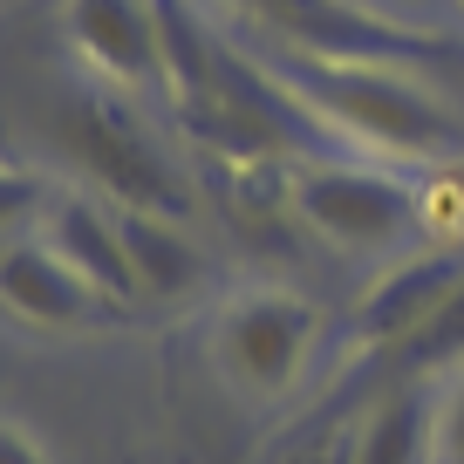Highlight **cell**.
<instances>
[{
	"mask_svg": "<svg viewBox=\"0 0 464 464\" xmlns=\"http://www.w3.org/2000/svg\"><path fill=\"white\" fill-rule=\"evenodd\" d=\"M260 62L301 96L321 137L382 150V158H410L423 171L458 150V123L396 69H342V62H307V55H260Z\"/></svg>",
	"mask_w": 464,
	"mask_h": 464,
	"instance_id": "obj_1",
	"label": "cell"
},
{
	"mask_svg": "<svg viewBox=\"0 0 464 464\" xmlns=\"http://www.w3.org/2000/svg\"><path fill=\"white\" fill-rule=\"evenodd\" d=\"M260 34H274L280 55L342 62V69H444L464 62V34L396 21L369 0H226Z\"/></svg>",
	"mask_w": 464,
	"mask_h": 464,
	"instance_id": "obj_2",
	"label": "cell"
},
{
	"mask_svg": "<svg viewBox=\"0 0 464 464\" xmlns=\"http://www.w3.org/2000/svg\"><path fill=\"white\" fill-rule=\"evenodd\" d=\"M55 144L102 191V205L185 218V205H191L185 185H178L171 158L150 144V130L137 123V110L123 102V89H75L55 110Z\"/></svg>",
	"mask_w": 464,
	"mask_h": 464,
	"instance_id": "obj_3",
	"label": "cell"
},
{
	"mask_svg": "<svg viewBox=\"0 0 464 464\" xmlns=\"http://www.w3.org/2000/svg\"><path fill=\"white\" fill-rule=\"evenodd\" d=\"M287 205L321 246L376 260V253L410 246V232L423 226V185L376 171V164H294Z\"/></svg>",
	"mask_w": 464,
	"mask_h": 464,
	"instance_id": "obj_4",
	"label": "cell"
},
{
	"mask_svg": "<svg viewBox=\"0 0 464 464\" xmlns=\"http://www.w3.org/2000/svg\"><path fill=\"white\" fill-rule=\"evenodd\" d=\"M321 342V314L301 294H239L212 328V355L232 390L287 396Z\"/></svg>",
	"mask_w": 464,
	"mask_h": 464,
	"instance_id": "obj_5",
	"label": "cell"
},
{
	"mask_svg": "<svg viewBox=\"0 0 464 464\" xmlns=\"http://www.w3.org/2000/svg\"><path fill=\"white\" fill-rule=\"evenodd\" d=\"M0 307L21 328H42V334H89V328H116L130 314L96 280L75 274L48 239H7L0 246Z\"/></svg>",
	"mask_w": 464,
	"mask_h": 464,
	"instance_id": "obj_6",
	"label": "cell"
},
{
	"mask_svg": "<svg viewBox=\"0 0 464 464\" xmlns=\"http://www.w3.org/2000/svg\"><path fill=\"white\" fill-rule=\"evenodd\" d=\"M69 48L102 75V89H144L164 82V28L158 0H69Z\"/></svg>",
	"mask_w": 464,
	"mask_h": 464,
	"instance_id": "obj_7",
	"label": "cell"
},
{
	"mask_svg": "<svg viewBox=\"0 0 464 464\" xmlns=\"http://www.w3.org/2000/svg\"><path fill=\"white\" fill-rule=\"evenodd\" d=\"M458 280H464V253H458V246L410 253V260H396L390 274H382L376 287L355 301L348 328L362 334V348H382V355H396V348H403L410 334H417L423 321H430L437 307L458 294Z\"/></svg>",
	"mask_w": 464,
	"mask_h": 464,
	"instance_id": "obj_8",
	"label": "cell"
},
{
	"mask_svg": "<svg viewBox=\"0 0 464 464\" xmlns=\"http://www.w3.org/2000/svg\"><path fill=\"white\" fill-rule=\"evenodd\" d=\"M42 239L75 266L82 280H96L110 301L137 307V274H130V253H123V226H116V205L82 198V191H55L42 218Z\"/></svg>",
	"mask_w": 464,
	"mask_h": 464,
	"instance_id": "obj_9",
	"label": "cell"
},
{
	"mask_svg": "<svg viewBox=\"0 0 464 464\" xmlns=\"http://www.w3.org/2000/svg\"><path fill=\"white\" fill-rule=\"evenodd\" d=\"M123 226V253L137 274V301H178L185 287H198L205 260L185 239V218H158V212H116Z\"/></svg>",
	"mask_w": 464,
	"mask_h": 464,
	"instance_id": "obj_10",
	"label": "cell"
},
{
	"mask_svg": "<svg viewBox=\"0 0 464 464\" xmlns=\"http://www.w3.org/2000/svg\"><path fill=\"white\" fill-rule=\"evenodd\" d=\"M430 417H437V410L423 403V396L396 390L390 403H376V410H369V423L355 430L348 464H430V458H437Z\"/></svg>",
	"mask_w": 464,
	"mask_h": 464,
	"instance_id": "obj_11",
	"label": "cell"
},
{
	"mask_svg": "<svg viewBox=\"0 0 464 464\" xmlns=\"http://www.w3.org/2000/svg\"><path fill=\"white\" fill-rule=\"evenodd\" d=\"M450 362H464V280H458V294L396 348V369H403V376H417V369H450Z\"/></svg>",
	"mask_w": 464,
	"mask_h": 464,
	"instance_id": "obj_12",
	"label": "cell"
},
{
	"mask_svg": "<svg viewBox=\"0 0 464 464\" xmlns=\"http://www.w3.org/2000/svg\"><path fill=\"white\" fill-rule=\"evenodd\" d=\"M48 205H55V185L34 171H7L0 164V246L7 239H28V232H42Z\"/></svg>",
	"mask_w": 464,
	"mask_h": 464,
	"instance_id": "obj_13",
	"label": "cell"
},
{
	"mask_svg": "<svg viewBox=\"0 0 464 464\" xmlns=\"http://www.w3.org/2000/svg\"><path fill=\"white\" fill-rule=\"evenodd\" d=\"M430 444H437V464H464V369L450 376L444 403L430 417Z\"/></svg>",
	"mask_w": 464,
	"mask_h": 464,
	"instance_id": "obj_14",
	"label": "cell"
},
{
	"mask_svg": "<svg viewBox=\"0 0 464 464\" xmlns=\"http://www.w3.org/2000/svg\"><path fill=\"white\" fill-rule=\"evenodd\" d=\"M423 212H444V218H464V158H444L430 164V178H423Z\"/></svg>",
	"mask_w": 464,
	"mask_h": 464,
	"instance_id": "obj_15",
	"label": "cell"
},
{
	"mask_svg": "<svg viewBox=\"0 0 464 464\" xmlns=\"http://www.w3.org/2000/svg\"><path fill=\"white\" fill-rule=\"evenodd\" d=\"M0 464H48V450L34 444L28 430H14V423H0Z\"/></svg>",
	"mask_w": 464,
	"mask_h": 464,
	"instance_id": "obj_16",
	"label": "cell"
}]
</instances>
